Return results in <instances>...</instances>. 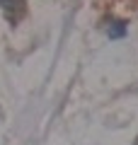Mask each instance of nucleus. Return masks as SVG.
Masks as SVG:
<instances>
[{
    "label": "nucleus",
    "instance_id": "f257e3e1",
    "mask_svg": "<svg viewBox=\"0 0 138 145\" xmlns=\"http://www.w3.org/2000/svg\"><path fill=\"white\" fill-rule=\"evenodd\" d=\"M124 34H126V24L124 22H112L109 24V36L112 39H121Z\"/></svg>",
    "mask_w": 138,
    "mask_h": 145
},
{
    "label": "nucleus",
    "instance_id": "f03ea898",
    "mask_svg": "<svg viewBox=\"0 0 138 145\" xmlns=\"http://www.w3.org/2000/svg\"><path fill=\"white\" fill-rule=\"evenodd\" d=\"M0 3H5V10L7 12H12V10H22V0H0Z\"/></svg>",
    "mask_w": 138,
    "mask_h": 145
}]
</instances>
